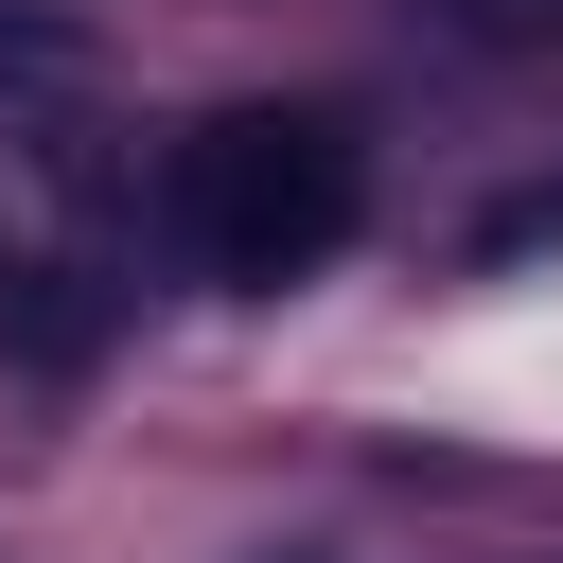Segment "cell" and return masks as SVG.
<instances>
[{"instance_id":"2","label":"cell","mask_w":563,"mask_h":563,"mask_svg":"<svg viewBox=\"0 0 563 563\" xmlns=\"http://www.w3.org/2000/svg\"><path fill=\"white\" fill-rule=\"evenodd\" d=\"M422 35H457V53H563V0H422Z\"/></svg>"},{"instance_id":"1","label":"cell","mask_w":563,"mask_h":563,"mask_svg":"<svg viewBox=\"0 0 563 563\" xmlns=\"http://www.w3.org/2000/svg\"><path fill=\"white\" fill-rule=\"evenodd\" d=\"M352 211H369V158H352L334 106H229V123H194L176 176H158V229H176L211 282H299V264L352 246Z\"/></svg>"}]
</instances>
